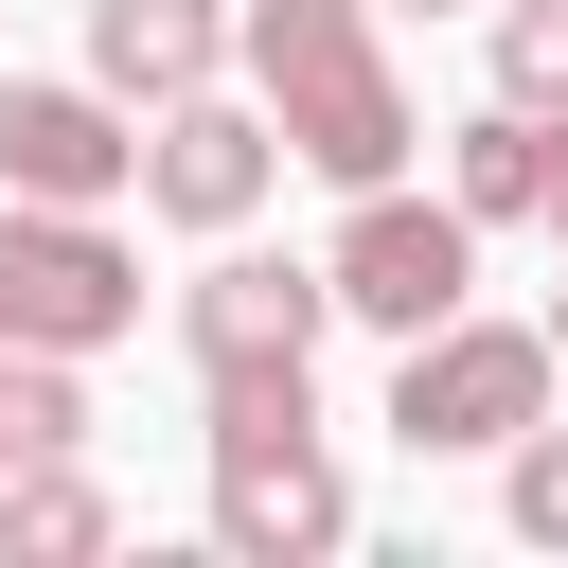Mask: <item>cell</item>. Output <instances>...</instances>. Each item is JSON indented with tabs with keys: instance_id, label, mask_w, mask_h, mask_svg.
<instances>
[{
	"instance_id": "obj_8",
	"label": "cell",
	"mask_w": 568,
	"mask_h": 568,
	"mask_svg": "<svg viewBox=\"0 0 568 568\" xmlns=\"http://www.w3.org/2000/svg\"><path fill=\"white\" fill-rule=\"evenodd\" d=\"M0 195H142V106L124 89H53V71H0Z\"/></svg>"
},
{
	"instance_id": "obj_1",
	"label": "cell",
	"mask_w": 568,
	"mask_h": 568,
	"mask_svg": "<svg viewBox=\"0 0 568 568\" xmlns=\"http://www.w3.org/2000/svg\"><path fill=\"white\" fill-rule=\"evenodd\" d=\"M231 71H248V106L284 124L302 178H337V195L408 178V71H390L373 0H248V18H231Z\"/></svg>"
},
{
	"instance_id": "obj_11",
	"label": "cell",
	"mask_w": 568,
	"mask_h": 568,
	"mask_svg": "<svg viewBox=\"0 0 568 568\" xmlns=\"http://www.w3.org/2000/svg\"><path fill=\"white\" fill-rule=\"evenodd\" d=\"M532 178H550V106H479V124L444 142V195H462L479 231H515V213H532Z\"/></svg>"
},
{
	"instance_id": "obj_9",
	"label": "cell",
	"mask_w": 568,
	"mask_h": 568,
	"mask_svg": "<svg viewBox=\"0 0 568 568\" xmlns=\"http://www.w3.org/2000/svg\"><path fill=\"white\" fill-rule=\"evenodd\" d=\"M231 71V0H89V89L124 106H178Z\"/></svg>"
},
{
	"instance_id": "obj_16",
	"label": "cell",
	"mask_w": 568,
	"mask_h": 568,
	"mask_svg": "<svg viewBox=\"0 0 568 568\" xmlns=\"http://www.w3.org/2000/svg\"><path fill=\"white\" fill-rule=\"evenodd\" d=\"M408 18H444V0H408Z\"/></svg>"
},
{
	"instance_id": "obj_12",
	"label": "cell",
	"mask_w": 568,
	"mask_h": 568,
	"mask_svg": "<svg viewBox=\"0 0 568 568\" xmlns=\"http://www.w3.org/2000/svg\"><path fill=\"white\" fill-rule=\"evenodd\" d=\"M497 106L568 124V0H497Z\"/></svg>"
},
{
	"instance_id": "obj_5",
	"label": "cell",
	"mask_w": 568,
	"mask_h": 568,
	"mask_svg": "<svg viewBox=\"0 0 568 568\" xmlns=\"http://www.w3.org/2000/svg\"><path fill=\"white\" fill-rule=\"evenodd\" d=\"M320 284H337V320H373V337H426V320H462V284H479V213H462V195H408V178H373V195L337 213Z\"/></svg>"
},
{
	"instance_id": "obj_14",
	"label": "cell",
	"mask_w": 568,
	"mask_h": 568,
	"mask_svg": "<svg viewBox=\"0 0 568 568\" xmlns=\"http://www.w3.org/2000/svg\"><path fill=\"white\" fill-rule=\"evenodd\" d=\"M532 231H568V124H550V178H532Z\"/></svg>"
},
{
	"instance_id": "obj_7",
	"label": "cell",
	"mask_w": 568,
	"mask_h": 568,
	"mask_svg": "<svg viewBox=\"0 0 568 568\" xmlns=\"http://www.w3.org/2000/svg\"><path fill=\"white\" fill-rule=\"evenodd\" d=\"M178 337H195V373H320L337 284H320V266H266V248L213 231V266L178 284Z\"/></svg>"
},
{
	"instance_id": "obj_15",
	"label": "cell",
	"mask_w": 568,
	"mask_h": 568,
	"mask_svg": "<svg viewBox=\"0 0 568 568\" xmlns=\"http://www.w3.org/2000/svg\"><path fill=\"white\" fill-rule=\"evenodd\" d=\"M550 355H568V302H550Z\"/></svg>"
},
{
	"instance_id": "obj_10",
	"label": "cell",
	"mask_w": 568,
	"mask_h": 568,
	"mask_svg": "<svg viewBox=\"0 0 568 568\" xmlns=\"http://www.w3.org/2000/svg\"><path fill=\"white\" fill-rule=\"evenodd\" d=\"M106 532H124V497H106L89 462H0V550L71 568V550H106Z\"/></svg>"
},
{
	"instance_id": "obj_4",
	"label": "cell",
	"mask_w": 568,
	"mask_h": 568,
	"mask_svg": "<svg viewBox=\"0 0 568 568\" xmlns=\"http://www.w3.org/2000/svg\"><path fill=\"white\" fill-rule=\"evenodd\" d=\"M0 337L89 373L106 337H142V248L71 195H0Z\"/></svg>"
},
{
	"instance_id": "obj_13",
	"label": "cell",
	"mask_w": 568,
	"mask_h": 568,
	"mask_svg": "<svg viewBox=\"0 0 568 568\" xmlns=\"http://www.w3.org/2000/svg\"><path fill=\"white\" fill-rule=\"evenodd\" d=\"M497 515H515L532 550H568V426H550V408H532V426L497 444Z\"/></svg>"
},
{
	"instance_id": "obj_6",
	"label": "cell",
	"mask_w": 568,
	"mask_h": 568,
	"mask_svg": "<svg viewBox=\"0 0 568 568\" xmlns=\"http://www.w3.org/2000/svg\"><path fill=\"white\" fill-rule=\"evenodd\" d=\"M266 178H284V124H266V106H231V89L142 106V213H178V231H248Z\"/></svg>"
},
{
	"instance_id": "obj_2",
	"label": "cell",
	"mask_w": 568,
	"mask_h": 568,
	"mask_svg": "<svg viewBox=\"0 0 568 568\" xmlns=\"http://www.w3.org/2000/svg\"><path fill=\"white\" fill-rule=\"evenodd\" d=\"M213 532L248 568H320L355 532V479L320 462V373H213Z\"/></svg>"
},
{
	"instance_id": "obj_3",
	"label": "cell",
	"mask_w": 568,
	"mask_h": 568,
	"mask_svg": "<svg viewBox=\"0 0 568 568\" xmlns=\"http://www.w3.org/2000/svg\"><path fill=\"white\" fill-rule=\"evenodd\" d=\"M550 408V320H426L390 337V444L408 462H497Z\"/></svg>"
}]
</instances>
